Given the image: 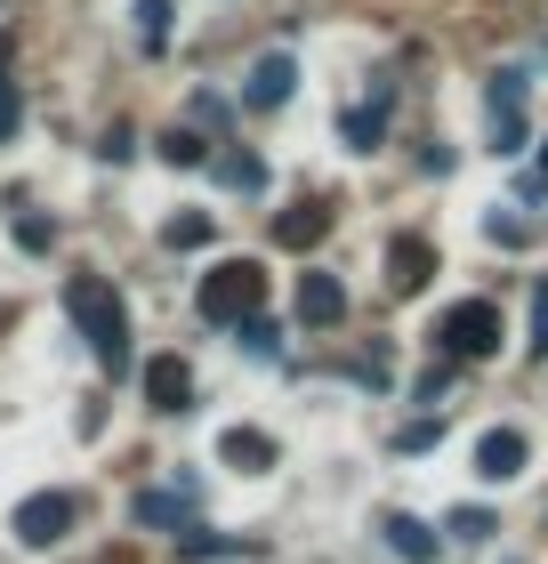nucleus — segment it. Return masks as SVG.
<instances>
[{
    "mask_svg": "<svg viewBox=\"0 0 548 564\" xmlns=\"http://www.w3.org/2000/svg\"><path fill=\"white\" fill-rule=\"evenodd\" d=\"M129 517H138V524H153V532H162V524H178V532H186L194 500H186V492H138V500H129Z\"/></svg>",
    "mask_w": 548,
    "mask_h": 564,
    "instance_id": "16",
    "label": "nucleus"
},
{
    "mask_svg": "<svg viewBox=\"0 0 548 564\" xmlns=\"http://www.w3.org/2000/svg\"><path fill=\"white\" fill-rule=\"evenodd\" d=\"M436 435H443V420H411V427L396 435V452H428V444H436Z\"/></svg>",
    "mask_w": 548,
    "mask_h": 564,
    "instance_id": "25",
    "label": "nucleus"
},
{
    "mask_svg": "<svg viewBox=\"0 0 548 564\" xmlns=\"http://www.w3.org/2000/svg\"><path fill=\"white\" fill-rule=\"evenodd\" d=\"M525 459H533L525 427H484V435H476V476H484V484H508V476H525Z\"/></svg>",
    "mask_w": 548,
    "mask_h": 564,
    "instance_id": "7",
    "label": "nucleus"
},
{
    "mask_svg": "<svg viewBox=\"0 0 548 564\" xmlns=\"http://www.w3.org/2000/svg\"><path fill=\"white\" fill-rule=\"evenodd\" d=\"M339 138H347L355 153H372V145L387 138V89H372L363 106H347V113H339Z\"/></svg>",
    "mask_w": 548,
    "mask_h": 564,
    "instance_id": "12",
    "label": "nucleus"
},
{
    "mask_svg": "<svg viewBox=\"0 0 548 564\" xmlns=\"http://www.w3.org/2000/svg\"><path fill=\"white\" fill-rule=\"evenodd\" d=\"M525 194H548V145H540V177H525Z\"/></svg>",
    "mask_w": 548,
    "mask_h": 564,
    "instance_id": "28",
    "label": "nucleus"
},
{
    "mask_svg": "<svg viewBox=\"0 0 548 564\" xmlns=\"http://www.w3.org/2000/svg\"><path fill=\"white\" fill-rule=\"evenodd\" d=\"M211 170L226 177L234 194H267V162H258L250 145H226V153H211Z\"/></svg>",
    "mask_w": 548,
    "mask_h": 564,
    "instance_id": "15",
    "label": "nucleus"
},
{
    "mask_svg": "<svg viewBox=\"0 0 548 564\" xmlns=\"http://www.w3.org/2000/svg\"><path fill=\"white\" fill-rule=\"evenodd\" d=\"M492 153H525V73L492 82Z\"/></svg>",
    "mask_w": 548,
    "mask_h": 564,
    "instance_id": "8",
    "label": "nucleus"
},
{
    "mask_svg": "<svg viewBox=\"0 0 548 564\" xmlns=\"http://www.w3.org/2000/svg\"><path fill=\"white\" fill-rule=\"evenodd\" d=\"M138 41H146V48L170 41V0H138Z\"/></svg>",
    "mask_w": 548,
    "mask_h": 564,
    "instance_id": "21",
    "label": "nucleus"
},
{
    "mask_svg": "<svg viewBox=\"0 0 548 564\" xmlns=\"http://www.w3.org/2000/svg\"><path fill=\"white\" fill-rule=\"evenodd\" d=\"M452 532H460V541H484V532H492V508H452Z\"/></svg>",
    "mask_w": 548,
    "mask_h": 564,
    "instance_id": "24",
    "label": "nucleus"
},
{
    "mask_svg": "<svg viewBox=\"0 0 548 564\" xmlns=\"http://www.w3.org/2000/svg\"><path fill=\"white\" fill-rule=\"evenodd\" d=\"M146 403H153V412H186V403H194V371L178 364V355H153V364H146Z\"/></svg>",
    "mask_w": 548,
    "mask_h": 564,
    "instance_id": "10",
    "label": "nucleus"
},
{
    "mask_svg": "<svg viewBox=\"0 0 548 564\" xmlns=\"http://www.w3.org/2000/svg\"><path fill=\"white\" fill-rule=\"evenodd\" d=\"M49 242H57V218H41V210H24L17 218V250H33V259H41V250Z\"/></svg>",
    "mask_w": 548,
    "mask_h": 564,
    "instance_id": "20",
    "label": "nucleus"
},
{
    "mask_svg": "<svg viewBox=\"0 0 548 564\" xmlns=\"http://www.w3.org/2000/svg\"><path fill=\"white\" fill-rule=\"evenodd\" d=\"M17 121H24V97H17V82H9V73H0V145L17 138Z\"/></svg>",
    "mask_w": 548,
    "mask_h": 564,
    "instance_id": "23",
    "label": "nucleus"
},
{
    "mask_svg": "<svg viewBox=\"0 0 548 564\" xmlns=\"http://www.w3.org/2000/svg\"><path fill=\"white\" fill-rule=\"evenodd\" d=\"M339 315H347V291H339V274L307 267V274H299V323H307V330H331Z\"/></svg>",
    "mask_w": 548,
    "mask_h": 564,
    "instance_id": "9",
    "label": "nucleus"
},
{
    "mask_svg": "<svg viewBox=\"0 0 548 564\" xmlns=\"http://www.w3.org/2000/svg\"><path fill=\"white\" fill-rule=\"evenodd\" d=\"M218 459H226L234 476H267L275 468V435L267 427H226L218 435Z\"/></svg>",
    "mask_w": 548,
    "mask_h": 564,
    "instance_id": "11",
    "label": "nucleus"
},
{
    "mask_svg": "<svg viewBox=\"0 0 548 564\" xmlns=\"http://www.w3.org/2000/svg\"><path fill=\"white\" fill-rule=\"evenodd\" d=\"M65 315L82 323L97 371L121 379V371H129V306H121L114 282H106V274H73V282H65Z\"/></svg>",
    "mask_w": 548,
    "mask_h": 564,
    "instance_id": "1",
    "label": "nucleus"
},
{
    "mask_svg": "<svg viewBox=\"0 0 548 564\" xmlns=\"http://www.w3.org/2000/svg\"><path fill=\"white\" fill-rule=\"evenodd\" d=\"M258 299H267V274H258V259H218L211 274H202V291H194V315L243 330V323L258 315Z\"/></svg>",
    "mask_w": 548,
    "mask_h": 564,
    "instance_id": "2",
    "label": "nucleus"
},
{
    "mask_svg": "<svg viewBox=\"0 0 548 564\" xmlns=\"http://www.w3.org/2000/svg\"><path fill=\"white\" fill-rule=\"evenodd\" d=\"M323 235H331V210H323V202H299V210L275 218V242H282V250H315Z\"/></svg>",
    "mask_w": 548,
    "mask_h": 564,
    "instance_id": "13",
    "label": "nucleus"
},
{
    "mask_svg": "<svg viewBox=\"0 0 548 564\" xmlns=\"http://www.w3.org/2000/svg\"><path fill=\"white\" fill-rule=\"evenodd\" d=\"M291 82H299V65H291V48H267L250 73H243V106L258 113H275V106H291Z\"/></svg>",
    "mask_w": 548,
    "mask_h": 564,
    "instance_id": "6",
    "label": "nucleus"
},
{
    "mask_svg": "<svg viewBox=\"0 0 548 564\" xmlns=\"http://www.w3.org/2000/svg\"><path fill=\"white\" fill-rule=\"evenodd\" d=\"M436 347L452 355V364H484V355H501V306H492V299H460V306H443Z\"/></svg>",
    "mask_w": 548,
    "mask_h": 564,
    "instance_id": "3",
    "label": "nucleus"
},
{
    "mask_svg": "<svg viewBox=\"0 0 548 564\" xmlns=\"http://www.w3.org/2000/svg\"><path fill=\"white\" fill-rule=\"evenodd\" d=\"M379 532H387V549H396L404 564H436V549H443V541H436V532H428L420 517H404V508H396V517H387Z\"/></svg>",
    "mask_w": 548,
    "mask_h": 564,
    "instance_id": "14",
    "label": "nucleus"
},
{
    "mask_svg": "<svg viewBox=\"0 0 548 564\" xmlns=\"http://www.w3.org/2000/svg\"><path fill=\"white\" fill-rule=\"evenodd\" d=\"M428 274H436V242L428 235H396V242H387V291H396V299H420Z\"/></svg>",
    "mask_w": 548,
    "mask_h": 564,
    "instance_id": "5",
    "label": "nucleus"
},
{
    "mask_svg": "<svg viewBox=\"0 0 548 564\" xmlns=\"http://www.w3.org/2000/svg\"><path fill=\"white\" fill-rule=\"evenodd\" d=\"M243 347H250V355H275L282 339H275V323H258V315H250V323H243Z\"/></svg>",
    "mask_w": 548,
    "mask_h": 564,
    "instance_id": "27",
    "label": "nucleus"
},
{
    "mask_svg": "<svg viewBox=\"0 0 548 564\" xmlns=\"http://www.w3.org/2000/svg\"><path fill=\"white\" fill-rule=\"evenodd\" d=\"M97 153H106V162H129V153H138V138H129V121H114V130L97 138Z\"/></svg>",
    "mask_w": 548,
    "mask_h": 564,
    "instance_id": "26",
    "label": "nucleus"
},
{
    "mask_svg": "<svg viewBox=\"0 0 548 564\" xmlns=\"http://www.w3.org/2000/svg\"><path fill=\"white\" fill-rule=\"evenodd\" d=\"M484 235L501 242V250H525V235H533V226L516 218V210H492V218H484Z\"/></svg>",
    "mask_w": 548,
    "mask_h": 564,
    "instance_id": "22",
    "label": "nucleus"
},
{
    "mask_svg": "<svg viewBox=\"0 0 548 564\" xmlns=\"http://www.w3.org/2000/svg\"><path fill=\"white\" fill-rule=\"evenodd\" d=\"M162 162H170V170H211V145H202L194 130H178V121H170V130H162Z\"/></svg>",
    "mask_w": 548,
    "mask_h": 564,
    "instance_id": "17",
    "label": "nucleus"
},
{
    "mask_svg": "<svg viewBox=\"0 0 548 564\" xmlns=\"http://www.w3.org/2000/svg\"><path fill=\"white\" fill-rule=\"evenodd\" d=\"M211 235H218L211 210H186V218H170V226H162V242H170V250H202Z\"/></svg>",
    "mask_w": 548,
    "mask_h": 564,
    "instance_id": "18",
    "label": "nucleus"
},
{
    "mask_svg": "<svg viewBox=\"0 0 548 564\" xmlns=\"http://www.w3.org/2000/svg\"><path fill=\"white\" fill-rule=\"evenodd\" d=\"M178 556H243V541H226V532H202V524H186V532H178Z\"/></svg>",
    "mask_w": 548,
    "mask_h": 564,
    "instance_id": "19",
    "label": "nucleus"
},
{
    "mask_svg": "<svg viewBox=\"0 0 548 564\" xmlns=\"http://www.w3.org/2000/svg\"><path fill=\"white\" fill-rule=\"evenodd\" d=\"M73 517H82L73 492H33V500H17V541L24 549H57L65 532H73Z\"/></svg>",
    "mask_w": 548,
    "mask_h": 564,
    "instance_id": "4",
    "label": "nucleus"
}]
</instances>
